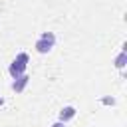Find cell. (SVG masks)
<instances>
[{
	"instance_id": "obj_5",
	"label": "cell",
	"mask_w": 127,
	"mask_h": 127,
	"mask_svg": "<svg viewBox=\"0 0 127 127\" xmlns=\"http://www.w3.org/2000/svg\"><path fill=\"white\" fill-rule=\"evenodd\" d=\"M125 64H127V54H125V50H123V52L115 58V67H117V69H123Z\"/></svg>"
},
{
	"instance_id": "obj_8",
	"label": "cell",
	"mask_w": 127,
	"mask_h": 127,
	"mask_svg": "<svg viewBox=\"0 0 127 127\" xmlns=\"http://www.w3.org/2000/svg\"><path fill=\"white\" fill-rule=\"evenodd\" d=\"M2 103H4V99H2V97H0V105H2Z\"/></svg>"
},
{
	"instance_id": "obj_2",
	"label": "cell",
	"mask_w": 127,
	"mask_h": 127,
	"mask_svg": "<svg viewBox=\"0 0 127 127\" xmlns=\"http://www.w3.org/2000/svg\"><path fill=\"white\" fill-rule=\"evenodd\" d=\"M54 44H56L54 32H44V34H40V38L36 40V46H34V48H36L38 54H48V52H52Z\"/></svg>"
},
{
	"instance_id": "obj_6",
	"label": "cell",
	"mask_w": 127,
	"mask_h": 127,
	"mask_svg": "<svg viewBox=\"0 0 127 127\" xmlns=\"http://www.w3.org/2000/svg\"><path fill=\"white\" fill-rule=\"evenodd\" d=\"M101 101H103L105 105H115V99H113V97H103Z\"/></svg>"
},
{
	"instance_id": "obj_7",
	"label": "cell",
	"mask_w": 127,
	"mask_h": 127,
	"mask_svg": "<svg viewBox=\"0 0 127 127\" xmlns=\"http://www.w3.org/2000/svg\"><path fill=\"white\" fill-rule=\"evenodd\" d=\"M52 127H65V123H64V121H58V123H54Z\"/></svg>"
},
{
	"instance_id": "obj_1",
	"label": "cell",
	"mask_w": 127,
	"mask_h": 127,
	"mask_svg": "<svg viewBox=\"0 0 127 127\" xmlns=\"http://www.w3.org/2000/svg\"><path fill=\"white\" fill-rule=\"evenodd\" d=\"M28 62H30V56H28V54H24V52H20V54H18V56L14 58V62L10 64V67H8L10 75H12V77H18V75L26 73Z\"/></svg>"
},
{
	"instance_id": "obj_3",
	"label": "cell",
	"mask_w": 127,
	"mask_h": 127,
	"mask_svg": "<svg viewBox=\"0 0 127 127\" xmlns=\"http://www.w3.org/2000/svg\"><path fill=\"white\" fill-rule=\"evenodd\" d=\"M28 81H30L28 73H22V75L14 77V81H12V89H14L16 93H22V91H24V87L28 85Z\"/></svg>"
},
{
	"instance_id": "obj_4",
	"label": "cell",
	"mask_w": 127,
	"mask_h": 127,
	"mask_svg": "<svg viewBox=\"0 0 127 127\" xmlns=\"http://www.w3.org/2000/svg\"><path fill=\"white\" fill-rule=\"evenodd\" d=\"M75 113H77V111H75V107H73V105H65V107L60 111V121L67 123L69 119H73V117H75Z\"/></svg>"
}]
</instances>
